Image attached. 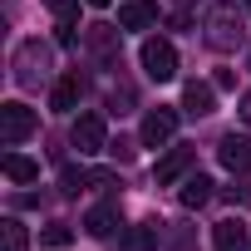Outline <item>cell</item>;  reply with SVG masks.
<instances>
[{"instance_id":"cell-1","label":"cell","mask_w":251,"mask_h":251,"mask_svg":"<svg viewBox=\"0 0 251 251\" xmlns=\"http://www.w3.org/2000/svg\"><path fill=\"white\" fill-rule=\"evenodd\" d=\"M207 45H212L217 54L241 50V45H246V15H241L236 5H217V10L207 15Z\"/></svg>"},{"instance_id":"cell-2","label":"cell","mask_w":251,"mask_h":251,"mask_svg":"<svg viewBox=\"0 0 251 251\" xmlns=\"http://www.w3.org/2000/svg\"><path fill=\"white\" fill-rule=\"evenodd\" d=\"M15 84L20 89H40L45 79H50V45H40V40H25L20 50H15Z\"/></svg>"},{"instance_id":"cell-3","label":"cell","mask_w":251,"mask_h":251,"mask_svg":"<svg viewBox=\"0 0 251 251\" xmlns=\"http://www.w3.org/2000/svg\"><path fill=\"white\" fill-rule=\"evenodd\" d=\"M69 143H74L79 153H103V148H108V123H103V113H79L74 128H69Z\"/></svg>"},{"instance_id":"cell-4","label":"cell","mask_w":251,"mask_h":251,"mask_svg":"<svg viewBox=\"0 0 251 251\" xmlns=\"http://www.w3.org/2000/svg\"><path fill=\"white\" fill-rule=\"evenodd\" d=\"M35 128H40V113H35V108H25V103H0V138H5V143H25Z\"/></svg>"},{"instance_id":"cell-5","label":"cell","mask_w":251,"mask_h":251,"mask_svg":"<svg viewBox=\"0 0 251 251\" xmlns=\"http://www.w3.org/2000/svg\"><path fill=\"white\" fill-rule=\"evenodd\" d=\"M143 74L158 79V84H168V79L177 74V50H173V40H143Z\"/></svg>"},{"instance_id":"cell-6","label":"cell","mask_w":251,"mask_h":251,"mask_svg":"<svg viewBox=\"0 0 251 251\" xmlns=\"http://www.w3.org/2000/svg\"><path fill=\"white\" fill-rule=\"evenodd\" d=\"M173 133H177V108H153L148 118H143V148H163V143H173Z\"/></svg>"},{"instance_id":"cell-7","label":"cell","mask_w":251,"mask_h":251,"mask_svg":"<svg viewBox=\"0 0 251 251\" xmlns=\"http://www.w3.org/2000/svg\"><path fill=\"white\" fill-rule=\"evenodd\" d=\"M217 158H222V168L246 173V168H251V138H246V133H226V138L217 143Z\"/></svg>"},{"instance_id":"cell-8","label":"cell","mask_w":251,"mask_h":251,"mask_svg":"<svg viewBox=\"0 0 251 251\" xmlns=\"http://www.w3.org/2000/svg\"><path fill=\"white\" fill-rule=\"evenodd\" d=\"M212 103H217V84H202V79H192V84L182 89V113H192V118H207V113H212Z\"/></svg>"},{"instance_id":"cell-9","label":"cell","mask_w":251,"mask_h":251,"mask_svg":"<svg viewBox=\"0 0 251 251\" xmlns=\"http://www.w3.org/2000/svg\"><path fill=\"white\" fill-rule=\"evenodd\" d=\"M187 168H192V148H168V153L158 158L153 177H158V187H168V182H177V177H182Z\"/></svg>"},{"instance_id":"cell-10","label":"cell","mask_w":251,"mask_h":251,"mask_svg":"<svg viewBox=\"0 0 251 251\" xmlns=\"http://www.w3.org/2000/svg\"><path fill=\"white\" fill-rule=\"evenodd\" d=\"M118 25L123 30H148V25H158V5H148V0H123L118 5Z\"/></svg>"},{"instance_id":"cell-11","label":"cell","mask_w":251,"mask_h":251,"mask_svg":"<svg viewBox=\"0 0 251 251\" xmlns=\"http://www.w3.org/2000/svg\"><path fill=\"white\" fill-rule=\"evenodd\" d=\"M79 94H84V79H79V74H64V79H54V89H50V108H54V113H69V108L79 103Z\"/></svg>"},{"instance_id":"cell-12","label":"cell","mask_w":251,"mask_h":251,"mask_svg":"<svg viewBox=\"0 0 251 251\" xmlns=\"http://www.w3.org/2000/svg\"><path fill=\"white\" fill-rule=\"evenodd\" d=\"M212 246H217V251H246V226H241L236 217L217 222V226H212Z\"/></svg>"},{"instance_id":"cell-13","label":"cell","mask_w":251,"mask_h":251,"mask_svg":"<svg viewBox=\"0 0 251 251\" xmlns=\"http://www.w3.org/2000/svg\"><path fill=\"white\" fill-rule=\"evenodd\" d=\"M0 168H5L10 182H40V163L25 158V153H5V163H0Z\"/></svg>"},{"instance_id":"cell-14","label":"cell","mask_w":251,"mask_h":251,"mask_svg":"<svg viewBox=\"0 0 251 251\" xmlns=\"http://www.w3.org/2000/svg\"><path fill=\"white\" fill-rule=\"evenodd\" d=\"M158 246V222H138L123 231V251H153Z\"/></svg>"},{"instance_id":"cell-15","label":"cell","mask_w":251,"mask_h":251,"mask_svg":"<svg viewBox=\"0 0 251 251\" xmlns=\"http://www.w3.org/2000/svg\"><path fill=\"white\" fill-rule=\"evenodd\" d=\"M177 197H182V207H207V202H212V177L192 173V177L182 182V192H177Z\"/></svg>"},{"instance_id":"cell-16","label":"cell","mask_w":251,"mask_h":251,"mask_svg":"<svg viewBox=\"0 0 251 251\" xmlns=\"http://www.w3.org/2000/svg\"><path fill=\"white\" fill-rule=\"evenodd\" d=\"M84 231H89V236H99V241H103V236H113V231H118V212H113V207H94V212L84 217Z\"/></svg>"},{"instance_id":"cell-17","label":"cell","mask_w":251,"mask_h":251,"mask_svg":"<svg viewBox=\"0 0 251 251\" xmlns=\"http://www.w3.org/2000/svg\"><path fill=\"white\" fill-rule=\"evenodd\" d=\"M0 251H30V231H25L15 217L0 222Z\"/></svg>"},{"instance_id":"cell-18","label":"cell","mask_w":251,"mask_h":251,"mask_svg":"<svg viewBox=\"0 0 251 251\" xmlns=\"http://www.w3.org/2000/svg\"><path fill=\"white\" fill-rule=\"evenodd\" d=\"M84 40H89V50H94V54H103V59H113V50H118V35H113L108 25H89V30H84Z\"/></svg>"},{"instance_id":"cell-19","label":"cell","mask_w":251,"mask_h":251,"mask_svg":"<svg viewBox=\"0 0 251 251\" xmlns=\"http://www.w3.org/2000/svg\"><path fill=\"white\" fill-rule=\"evenodd\" d=\"M84 182H94V173H84V168H64L59 192H64V197H79V192H84Z\"/></svg>"},{"instance_id":"cell-20","label":"cell","mask_w":251,"mask_h":251,"mask_svg":"<svg viewBox=\"0 0 251 251\" xmlns=\"http://www.w3.org/2000/svg\"><path fill=\"white\" fill-rule=\"evenodd\" d=\"M40 241H45V246H54V251H59V246H69V241H74V231H69V226H64V222H50V226H45V231H40Z\"/></svg>"},{"instance_id":"cell-21","label":"cell","mask_w":251,"mask_h":251,"mask_svg":"<svg viewBox=\"0 0 251 251\" xmlns=\"http://www.w3.org/2000/svg\"><path fill=\"white\" fill-rule=\"evenodd\" d=\"M54 30H59L54 40H59L64 50H74V45H79V30H74V15H59V25H54Z\"/></svg>"},{"instance_id":"cell-22","label":"cell","mask_w":251,"mask_h":251,"mask_svg":"<svg viewBox=\"0 0 251 251\" xmlns=\"http://www.w3.org/2000/svg\"><path fill=\"white\" fill-rule=\"evenodd\" d=\"M108 103H113V113H128V103H133V89H128V84H118Z\"/></svg>"},{"instance_id":"cell-23","label":"cell","mask_w":251,"mask_h":251,"mask_svg":"<svg viewBox=\"0 0 251 251\" xmlns=\"http://www.w3.org/2000/svg\"><path fill=\"white\" fill-rule=\"evenodd\" d=\"M108 153H113L118 163H128V158H133V143H128V138H118V143H108Z\"/></svg>"},{"instance_id":"cell-24","label":"cell","mask_w":251,"mask_h":251,"mask_svg":"<svg viewBox=\"0 0 251 251\" xmlns=\"http://www.w3.org/2000/svg\"><path fill=\"white\" fill-rule=\"evenodd\" d=\"M236 113H241V123H246V128H251V89L241 94V103H236Z\"/></svg>"},{"instance_id":"cell-25","label":"cell","mask_w":251,"mask_h":251,"mask_svg":"<svg viewBox=\"0 0 251 251\" xmlns=\"http://www.w3.org/2000/svg\"><path fill=\"white\" fill-rule=\"evenodd\" d=\"M45 5H50L54 15H74V0H45Z\"/></svg>"},{"instance_id":"cell-26","label":"cell","mask_w":251,"mask_h":251,"mask_svg":"<svg viewBox=\"0 0 251 251\" xmlns=\"http://www.w3.org/2000/svg\"><path fill=\"white\" fill-rule=\"evenodd\" d=\"M212 84H217V89H231V84H236V74H231V69H217V79H212Z\"/></svg>"},{"instance_id":"cell-27","label":"cell","mask_w":251,"mask_h":251,"mask_svg":"<svg viewBox=\"0 0 251 251\" xmlns=\"http://www.w3.org/2000/svg\"><path fill=\"white\" fill-rule=\"evenodd\" d=\"M89 5H94V10H103V5H108V0H89Z\"/></svg>"},{"instance_id":"cell-28","label":"cell","mask_w":251,"mask_h":251,"mask_svg":"<svg viewBox=\"0 0 251 251\" xmlns=\"http://www.w3.org/2000/svg\"><path fill=\"white\" fill-rule=\"evenodd\" d=\"M177 5H192V0H177Z\"/></svg>"},{"instance_id":"cell-29","label":"cell","mask_w":251,"mask_h":251,"mask_svg":"<svg viewBox=\"0 0 251 251\" xmlns=\"http://www.w3.org/2000/svg\"><path fill=\"white\" fill-rule=\"evenodd\" d=\"M246 10H251V0H246Z\"/></svg>"}]
</instances>
